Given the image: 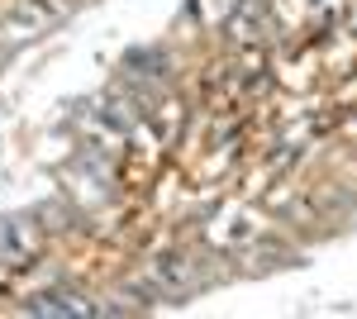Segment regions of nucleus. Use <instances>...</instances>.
Here are the masks:
<instances>
[{
  "label": "nucleus",
  "mask_w": 357,
  "mask_h": 319,
  "mask_svg": "<svg viewBox=\"0 0 357 319\" xmlns=\"http://www.w3.org/2000/svg\"><path fill=\"white\" fill-rule=\"evenodd\" d=\"M153 281L162 286V295H181V291H191L195 267L186 262V258H158V262H153Z\"/></svg>",
  "instance_id": "obj_1"
},
{
  "label": "nucleus",
  "mask_w": 357,
  "mask_h": 319,
  "mask_svg": "<svg viewBox=\"0 0 357 319\" xmlns=\"http://www.w3.org/2000/svg\"><path fill=\"white\" fill-rule=\"evenodd\" d=\"M20 229H24L20 219H0V253H5V258H15V262L29 258V239H20Z\"/></svg>",
  "instance_id": "obj_3"
},
{
  "label": "nucleus",
  "mask_w": 357,
  "mask_h": 319,
  "mask_svg": "<svg viewBox=\"0 0 357 319\" xmlns=\"http://www.w3.org/2000/svg\"><path fill=\"white\" fill-rule=\"evenodd\" d=\"M29 310H33V315H91V305H86L82 295H57V291L33 295Z\"/></svg>",
  "instance_id": "obj_2"
}]
</instances>
